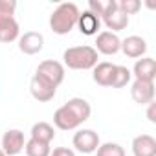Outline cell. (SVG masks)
Returning a JSON list of instances; mask_svg holds the SVG:
<instances>
[{
	"mask_svg": "<svg viewBox=\"0 0 156 156\" xmlns=\"http://www.w3.org/2000/svg\"><path fill=\"white\" fill-rule=\"evenodd\" d=\"M79 8L73 2H62L59 4L53 13L50 15V28L55 35H68L75 26L79 19Z\"/></svg>",
	"mask_w": 156,
	"mask_h": 156,
	"instance_id": "cell-1",
	"label": "cell"
},
{
	"mask_svg": "<svg viewBox=\"0 0 156 156\" xmlns=\"http://www.w3.org/2000/svg\"><path fill=\"white\" fill-rule=\"evenodd\" d=\"M62 66H68L70 70H92L98 64V51L94 46H72L66 48L62 53Z\"/></svg>",
	"mask_w": 156,
	"mask_h": 156,
	"instance_id": "cell-2",
	"label": "cell"
},
{
	"mask_svg": "<svg viewBox=\"0 0 156 156\" xmlns=\"http://www.w3.org/2000/svg\"><path fill=\"white\" fill-rule=\"evenodd\" d=\"M15 0H0V42L9 44L20 37L19 22L15 20Z\"/></svg>",
	"mask_w": 156,
	"mask_h": 156,
	"instance_id": "cell-3",
	"label": "cell"
},
{
	"mask_svg": "<svg viewBox=\"0 0 156 156\" xmlns=\"http://www.w3.org/2000/svg\"><path fill=\"white\" fill-rule=\"evenodd\" d=\"M99 19L107 26V30H110L112 33H118L129 26V17L119 9L118 0H110V2L105 4V9H103Z\"/></svg>",
	"mask_w": 156,
	"mask_h": 156,
	"instance_id": "cell-4",
	"label": "cell"
},
{
	"mask_svg": "<svg viewBox=\"0 0 156 156\" xmlns=\"http://www.w3.org/2000/svg\"><path fill=\"white\" fill-rule=\"evenodd\" d=\"M35 75L57 88V87L64 81V66H62V62H59V61L46 59V61H42V62L37 66Z\"/></svg>",
	"mask_w": 156,
	"mask_h": 156,
	"instance_id": "cell-5",
	"label": "cell"
},
{
	"mask_svg": "<svg viewBox=\"0 0 156 156\" xmlns=\"http://www.w3.org/2000/svg\"><path fill=\"white\" fill-rule=\"evenodd\" d=\"M72 145L83 152V154H92L98 151V147L101 145V140H99V134L92 129H83V130H77L73 134V140H72Z\"/></svg>",
	"mask_w": 156,
	"mask_h": 156,
	"instance_id": "cell-6",
	"label": "cell"
},
{
	"mask_svg": "<svg viewBox=\"0 0 156 156\" xmlns=\"http://www.w3.org/2000/svg\"><path fill=\"white\" fill-rule=\"evenodd\" d=\"M26 140H24V132L19 129H9L4 132L2 136V151L6 156H17L24 151Z\"/></svg>",
	"mask_w": 156,
	"mask_h": 156,
	"instance_id": "cell-7",
	"label": "cell"
},
{
	"mask_svg": "<svg viewBox=\"0 0 156 156\" xmlns=\"http://www.w3.org/2000/svg\"><path fill=\"white\" fill-rule=\"evenodd\" d=\"M94 50L98 53H103V55H116L121 48V39L112 33V31H101L96 35V42H94Z\"/></svg>",
	"mask_w": 156,
	"mask_h": 156,
	"instance_id": "cell-8",
	"label": "cell"
},
{
	"mask_svg": "<svg viewBox=\"0 0 156 156\" xmlns=\"http://www.w3.org/2000/svg\"><path fill=\"white\" fill-rule=\"evenodd\" d=\"M44 48V37L39 31H26L19 37V50L24 55H37Z\"/></svg>",
	"mask_w": 156,
	"mask_h": 156,
	"instance_id": "cell-9",
	"label": "cell"
},
{
	"mask_svg": "<svg viewBox=\"0 0 156 156\" xmlns=\"http://www.w3.org/2000/svg\"><path fill=\"white\" fill-rule=\"evenodd\" d=\"M30 92H31V96H33L35 101H39V103H48V101H51V99L55 98L57 88L51 87L50 83L42 81L41 77L33 75L31 81H30Z\"/></svg>",
	"mask_w": 156,
	"mask_h": 156,
	"instance_id": "cell-10",
	"label": "cell"
},
{
	"mask_svg": "<svg viewBox=\"0 0 156 156\" xmlns=\"http://www.w3.org/2000/svg\"><path fill=\"white\" fill-rule=\"evenodd\" d=\"M130 98L138 105H149L154 101V83L152 81H138L134 79L130 87Z\"/></svg>",
	"mask_w": 156,
	"mask_h": 156,
	"instance_id": "cell-11",
	"label": "cell"
},
{
	"mask_svg": "<svg viewBox=\"0 0 156 156\" xmlns=\"http://www.w3.org/2000/svg\"><path fill=\"white\" fill-rule=\"evenodd\" d=\"M130 73L138 81H152L154 83V79H156V61L152 57H141V59L136 61Z\"/></svg>",
	"mask_w": 156,
	"mask_h": 156,
	"instance_id": "cell-12",
	"label": "cell"
},
{
	"mask_svg": "<svg viewBox=\"0 0 156 156\" xmlns=\"http://www.w3.org/2000/svg\"><path fill=\"white\" fill-rule=\"evenodd\" d=\"M119 50L130 59H140V57H145V53H147V41L140 35H130L121 41Z\"/></svg>",
	"mask_w": 156,
	"mask_h": 156,
	"instance_id": "cell-13",
	"label": "cell"
},
{
	"mask_svg": "<svg viewBox=\"0 0 156 156\" xmlns=\"http://www.w3.org/2000/svg\"><path fill=\"white\" fill-rule=\"evenodd\" d=\"M114 72H116V64H112V62H108V61L98 62V64L92 68V79H94V83H98L99 87H112Z\"/></svg>",
	"mask_w": 156,
	"mask_h": 156,
	"instance_id": "cell-14",
	"label": "cell"
},
{
	"mask_svg": "<svg viewBox=\"0 0 156 156\" xmlns=\"http://www.w3.org/2000/svg\"><path fill=\"white\" fill-rule=\"evenodd\" d=\"M53 125L57 129H61V130H73V129H77L81 125V121L73 116V112L66 105H62L53 114Z\"/></svg>",
	"mask_w": 156,
	"mask_h": 156,
	"instance_id": "cell-15",
	"label": "cell"
},
{
	"mask_svg": "<svg viewBox=\"0 0 156 156\" xmlns=\"http://www.w3.org/2000/svg\"><path fill=\"white\" fill-rule=\"evenodd\" d=\"M134 156H156V140L151 134H140L132 140Z\"/></svg>",
	"mask_w": 156,
	"mask_h": 156,
	"instance_id": "cell-16",
	"label": "cell"
},
{
	"mask_svg": "<svg viewBox=\"0 0 156 156\" xmlns=\"http://www.w3.org/2000/svg\"><path fill=\"white\" fill-rule=\"evenodd\" d=\"M75 28H79V31L83 35H87V37L98 35V31L101 28V19L96 17L90 11H83V13H79V19H77V26Z\"/></svg>",
	"mask_w": 156,
	"mask_h": 156,
	"instance_id": "cell-17",
	"label": "cell"
},
{
	"mask_svg": "<svg viewBox=\"0 0 156 156\" xmlns=\"http://www.w3.org/2000/svg\"><path fill=\"white\" fill-rule=\"evenodd\" d=\"M64 105L73 112V116H75L77 119L81 121V125H83L85 121H88V118H90V114H92L90 103H88L87 99H83V98H72V99H68Z\"/></svg>",
	"mask_w": 156,
	"mask_h": 156,
	"instance_id": "cell-18",
	"label": "cell"
},
{
	"mask_svg": "<svg viewBox=\"0 0 156 156\" xmlns=\"http://www.w3.org/2000/svg\"><path fill=\"white\" fill-rule=\"evenodd\" d=\"M31 138L39 140L42 143H51L53 138H55V129L46 121H39L31 127Z\"/></svg>",
	"mask_w": 156,
	"mask_h": 156,
	"instance_id": "cell-19",
	"label": "cell"
},
{
	"mask_svg": "<svg viewBox=\"0 0 156 156\" xmlns=\"http://www.w3.org/2000/svg\"><path fill=\"white\" fill-rule=\"evenodd\" d=\"M24 151H26V156H50V152H51L50 143H42V141L33 140V138H30L26 141Z\"/></svg>",
	"mask_w": 156,
	"mask_h": 156,
	"instance_id": "cell-20",
	"label": "cell"
},
{
	"mask_svg": "<svg viewBox=\"0 0 156 156\" xmlns=\"http://www.w3.org/2000/svg\"><path fill=\"white\" fill-rule=\"evenodd\" d=\"M132 79V73L127 66L116 64V72H114V81H112V88H123L130 83Z\"/></svg>",
	"mask_w": 156,
	"mask_h": 156,
	"instance_id": "cell-21",
	"label": "cell"
},
{
	"mask_svg": "<svg viewBox=\"0 0 156 156\" xmlns=\"http://www.w3.org/2000/svg\"><path fill=\"white\" fill-rule=\"evenodd\" d=\"M96 156H125V149H123L119 143L107 141V143H101V145L98 147Z\"/></svg>",
	"mask_w": 156,
	"mask_h": 156,
	"instance_id": "cell-22",
	"label": "cell"
},
{
	"mask_svg": "<svg viewBox=\"0 0 156 156\" xmlns=\"http://www.w3.org/2000/svg\"><path fill=\"white\" fill-rule=\"evenodd\" d=\"M119 9L129 17V15H136L141 9V2L140 0H118Z\"/></svg>",
	"mask_w": 156,
	"mask_h": 156,
	"instance_id": "cell-23",
	"label": "cell"
},
{
	"mask_svg": "<svg viewBox=\"0 0 156 156\" xmlns=\"http://www.w3.org/2000/svg\"><path fill=\"white\" fill-rule=\"evenodd\" d=\"M103 9H105V4L101 2V0H90V2H88V9H87V11L94 13L96 17H101Z\"/></svg>",
	"mask_w": 156,
	"mask_h": 156,
	"instance_id": "cell-24",
	"label": "cell"
},
{
	"mask_svg": "<svg viewBox=\"0 0 156 156\" xmlns=\"http://www.w3.org/2000/svg\"><path fill=\"white\" fill-rule=\"evenodd\" d=\"M50 156H75V152L68 147H57L50 152Z\"/></svg>",
	"mask_w": 156,
	"mask_h": 156,
	"instance_id": "cell-25",
	"label": "cell"
},
{
	"mask_svg": "<svg viewBox=\"0 0 156 156\" xmlns=\"http://www.w3.org/2000/svg\"><path fill=\"white\" fill-rule=\"evenodd\" d=\"M147 118L151 123H156V103H149V108H147Z\"/></svg>",
	"mask_w": 156,
	"mask_h": 156,
	"instance_id": "cell-26",
	"label": "cell"
},
{
	"mask_svg": "<svg viewBox=\"0 0 156 156\" xmlns=\"http://www.w3.org/2000/svg\"><path fill=\"white\" fill-rule=\"evenodd\" d=\"M0 156H6V154H4V151H2V149H0Z\"/></svg>",
	"mask_w": 156,
	"mask_h": 156,
	"instance_id": "cell-27",
	"label": "cell"
}]
</instances>
